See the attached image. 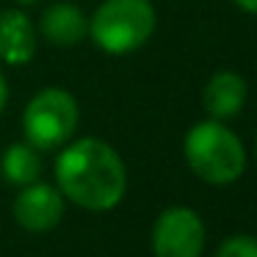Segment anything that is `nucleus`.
Instances as JSON below:
<instances>
[{
	"label": "nucleus",
	"mask_w": 257,
	"mask_h": 257,
	"mask_svg": "<svg viewBox=\"0 0 257 257\" xmlns=\"http://www.w3.org/2000/svg\"><path fill=\"white\" fill-rule=\"evenodd\" d=\"M56 183L64 199H72V205L105 213L122 202L127 172L111 144L100 139H78L58 155Z\"/></svg>",
	"instance_id": "nucleus-1"
},
{
	"label": "nucleus",
	"mask_w": 257,
	"mask_h": 257,
	"mask_svg": "<svg viewBox=\"0 0 257 257\" xmlns=\"http://www.w3.org/2000/svg\"><path fill=\"white\" fill-rule=\"evenodd\" d=\"M183 152L191 172L210 185H229L243 174L246 150L240 139L218 119H207L188 130Z\"/></svg>",
	"instance_id": "nucleus-2"
},
{
	"label": "nucleus",
	"mask_w": 257,
	"mask_h": 257,
	"mask_svg": "<svg viewBox=\"0 0 257 257\" xmlns=\"http://www.w3.org/2000/svg\"><path fill=\"white\" fill-rule=\"evenodd\" d=\"M155 20L150 0H102L89 20V34L108 56H127L152 36Z\"/></svg>",
	"instance_id": "nucleus-3"
},
{
	"label": "nucleus",
	"mask_w": 257,
	"mask_h": 257,
	"mask_svg": "<svg viewBox=\"0 0 257 257\" xmlns=\"http://www.w3.org/2000/svg\"><path fill=\"white\" fill-rule=\"evenodd\" d=\"M78 127V102L67 89H42L31 97L23 113V130L31 147L36 150H58L72 139Z\"/></svg>",
	"instance_id": "nucleus-4"
},
{
	"label": "nucleus",
	"mask_w": 257,
	"mask_h": 257,
	"mask_svg": "<svg viewBox=\"0 0 257 257\" xmlns=\"http://www.w3.org/2000/svg\"><path fill=\"white\" fill-rule=\"evenodd\" d=\"M205 249V224L191 207L174 205L155 218L152 254L155 257H199Z\"/></svg>",
	"instance_id": "nucleus-5"
},
{
	"label": "nucleus",
	"mask_w": 257,
	"mask_h": 257,
	"mask_svg": "<svg viewBox=\"0 0 257 257\" xmlns=\"http://www.w3.org/2000/svg\"><path fill=\"white\" fill-rule=\"evenodd\" d=\"M14 218L28 232H50L64 218V194L39 180L23 185L14 199Z\"/></svg>",
	"instance_id": "nucleus-6"
},
{
	"label": "nucleus",
	"mask_w": 257,
	"mask_h": 257,
	"mask_svg": "<svg viewBox=\"0 0 257 257\" xmlns=\"http://www.w3.org/2000/svg\"><path fill=\"white\" fill-rule=\"evenodd\" d=\"M36 56V28L20 9L0 12V58L12 67H23Z\"/></svg>",
	"instance_id": "nucleus-7"
},
{
	"label": "nucleus",
	"mask_w": 257,
	"mask_h": 257,
	"mask_svg": "<svg viewBox=\"0 0 257 257\" xmlns=\"http://www.w3.org/2000/svg\"><path fill=\"white\" fill-rule=\"evenodd\" d=\"M246 94H249L246 80L232 69H221L205 83L202 105L213 119L224 122V119H232L240 113V108L246 105Z\"/></svg>",
	"instance_id": "nucleus-8"
},
{
	"label": "nucleus",
	"mask_w": 257,
	"mask_h": 257,
	"mask_svg": "<svg viewBox=\"0 0 257 257\" xmlns=\"http://www.w3.org/2000/svg\"><path fill=\"white\" fill-rule=\"evenodd\" d=\"M39 31L47 42L58 47H69L78 45L89 34V20L75 3H53L50 9L42 12Z\"/></svg>",
	"instance_id": "nucleus-9"
},
{
	"label": "nucleus",
	"mask_w": 257,
	"mask_h": 257,
	"mask_svg": "<svg viewBox=\"0 0 257 257\" xmlns=\"http://www.w3.org/2000/svg\"><path fill=\"white\" fill-rule=\"evenodd\" d=\"M0 174L12 185H20V188L36 183L42 174L39 150L31 144H12L0 158Z\"/></svg>",
	"instance_id": "nucleus-10"
},
{
	"label": "nucleus",
	"mask_w": 257,
	"mask_h": 257,
	"mask_svg": "<svg viewBox=\"0 0 257 257\" xmlns=\"http://www.w3.org/2000/svg\"><path fill=\"white\" fill-rule=\"evenodd\" d=\"M216 257H257V238L251 235H232L221 240Z\"/></svg>",
	"instance_id": "nucleus-11"
},
{
	"label": "nucleus",
	"mask_w": 257,
	"mask_h": 257,
	"mask_svg": "<svg viewBox=\"0 0 257 257\" xmlns=\"http://www.w3.org/2000/svg\"><path fill=\"white\" fill-rule=\"evenodd\" d=\"M238 9H243V12H249V14H257V0H232Z\"/></svg>",
	"instance_id": "nucleus-12"
},
{
	"label": "nucleus",
	"mask_w": 257,
	"mask_h": 257,
	"mask_svg": "<svg viewBox=\"0 0 257 257\" xmlns=\"http://www.w3.org/2000/svg\"><path fill=\"white\" fill-rule=\"evenodd\" d=\"M6 100H9V86H6V78L0 72V111L6 108Z\"/></svg>",
	"instance_id": "nucleus-13"
},
{
	"label": "nucleus",
	"mask_w": 257,
	"mask_h": 257,
	"mask_svg": "<svg viewBox=\"0 0 257 257\" xmlns=\"http://www.w3.org/2000/svg\"><path fill=\"white\" fill-rule=\"evenodd\" d=\"M20 6H34V3H39V0H17Z\"/></svg>",
	"instance_id": "nucleus-14"
},
{
	"label": "nucleus",
	"mask_w": 257,
	"mask_h": 257,
	"mask_svg": "<svg viewBox=\"0 0 257 257\" xmlns=\"http://www.w3.org/2000/svg\"><path fill=\"white\" fill-rule=\"evenodd\" d=\"M254 152H257V141H254Z\"/></svg>",
	"instance_id": "nucleus-15"
}]
</instances>
